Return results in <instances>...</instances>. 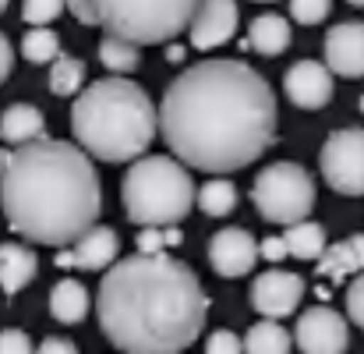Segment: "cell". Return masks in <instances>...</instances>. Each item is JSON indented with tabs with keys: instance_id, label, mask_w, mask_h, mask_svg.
I'll list each match as a JSON object with an SVG mask.
<instances>
[{
	"instance_id": "1",
	"label": "cell",
	"mask_w": 364,
	"mask_h": 354,
	"mask_svg": "<svg viewBox=\"0 0 364 354\" xmlns=\"http://www.w3.org/2000/svg\"><path fill=\"white\" fill-rule=\"evenodd\" d=\"M276 93L244 61H202L181 71L159 107L163 142L191 170L223 177L276 142Z\"/></svg>"
},
{
	"instance_id": "2",
	"label": "cell",
	"mask_w": 364,
	"mask_h": 354,
	"mask_svg": "<svg viewBox=\"0 0 364 354\" xmlns=\"http://www.w3.org/2000/svg\"><path fill=\"white\" fill-rule=\"evenodd\" d=\"M100 330L124 354H181L198 340L209 298L173 255H127L107 269L96 298Z\"/></svg>"
},
{
	"instance_id": "3",
	"label": "cell",
	"mask_w": 364,
	"mask_h": 354,
	"mask_svg": "<svg viewBox=\"0 0 364 354\" xmlns=\"http://www.w3.org/2000/svg\"><path fill=\"white\" fill-rule=\"evenodd\" d=\"M0 206L7 224L32 244H75L103 213L96 163L60 138L18 145L0 174Z\"/></svg>"
},
{
	"instance_id": "4",
	"label": "cell",
	"mask_w": 364,
	"mask_h": 354,
	"mask_svg": "<svg viewBox=\"0 0 364 354\" xmlns=\"http://www.w3.org/2000/svg\"><path fill=\"white\" fill-rule=\"evenodd\" d=\"M159 131V110L149 93L127 78H100L85 85L71 107V135L89 160L134 163Z\"/></svg>"
},
{
	"instance_id": "5",
	"label": "cell",
	"mask_w": 364,
	"mask_h": 354,
	"mask_svg": "<svg viewBox=\"0 0 364 354\" xmlns=\"http://www.w3.org/2000/svg\"><path fill=\"white\" fill-rule=\"evenodd\" d=\"M191 170L173 156H141L124 174V213L138 227H173L195 206Z\"/></svg>"
},
{
	"instance_id": "6",
	"label": "cell",
	"mask_w": 364,
	"mask_h": 354,
	"mask_svg": "<svg viewBox=\"0 0 364 354\" xmlns=\"http://www.w3.org/2000/svg\"><path fill=\"white\" fill-rule=\"evenodd\" d=\"M202 0H96L100 25L134 46H156L181 36Z\"/></svg>"
},
{
	"instance_id": "7",
	"label": "cell",
	"mask_w": 364,
	"mask_h": 354,
	"mask_svg": "<svg viewBox=\"0 0 364 354\" xmlns=\"http://www.w3.org/2000/svg\"><path fill=\"white\" fill-rule=\"evenodd\" d=\"M251 202L262 213V220L294 227V224H304L308 213L315 209V181L304 167L283 160L258 170L251 184Z\"/></svg>"
},
{
	"instance_id": "8",
	"label": "cell",
	"mask_w": 364,
	"mask_h": 354,
	"mask_svg": "<svg viewBox=\"0 0 364 354\" xmlns=\"http://www.w3.org/2000/svg\"><path fill=\"white\" fill-rule=\"evenodd\" d=\"M322 177L340 195H364V127H340L318 152Z\"/></svg>"
},
{
	"instance_id": "9",
	"label": "cell",
	"mask_w": 364,
	"mask_h": 354,
	"mask_svg": "<svg viewBox=\"0 0 364 354\" xmlns=\"http://www.w3.org/2000/svg\"><path fill=\"white\" fill-rule=\"evenodd\" d=\"M304 298V280L290 269H269L251 283V305L262 319H287Z\"/></svg>"
},
{
	"instance_id": "10",
	"label": "cell",
	"mask_w": 364,
	"mask_h": 354,
	"mask_svg": "<svg viewBox=\"0 0 364 354\" xmlns=\"http://www.w3.org/2000/svg\"><path fill=\"white\" fill-rule=\"evenodd\" d=\"M297 348L301 354H343L350 348V330H347V319L326 305L318 308H308L301 319H297Z\"/></svg>"
},
{
	"instance_id": "11",
	"label": "cell",
	"mask_w": 364,
	"mask_h": 354,
	"mask_svg": "<svg viewBox=\"0 0 364 354\" xmlns=\"http://www.w3.org/2000/svg\"><path fill=\"white\" fill-rule=\"evenodd\" d=\"M237 18H241L237 0H202L191 25H188L191 46L195 50H216V46L230 43L234 32H237Z\"/></svg>"
},
{
	"instance_id": "12",
	"label": "cell",
	"mask_w": 364,
	"mask_h": 354,
	"mask_svg": "<svg viewBox=\"0 0 364 354\" xmlns=\"http://www.w3.org/2000/svg\"><path fill=\"white\" fill-rule=\"evenodd\" d=\"M326 68L340 78H364V21H340L326 32Z\"/></svg>"
},
{
	"instance_id": "13",
	"label": "cell",
	"mask_w": 364,
	"mask_h": 354,
	"mask_svg": "<svg viewBox=\"0 0 364 354\" xmlns=\"http://www.w3.org/2000/svg\"><path fill=\"white\" fill-rule=\"evenodd\" d=\"M283 93L301 110H322L333 100V75L318 61H297L283 75Z\"/></svg>"
},
{
	"instance_id": "14",
	"label": "cell",
	"mask_w": 364,
	"mask_h": 354,
	"mask_svg": "<svg viewBox=\"0 0 364 354\" xmlns=\"http://www.w3.org/2000/svg\"><path fill=\"white\" fill-rule=\"evenodd\" d=\"M258 262V241L241 227H223L209 237V266L220 276H247Z\"/></svg>"
},
{
	"instance_id": "15",
	"label": "cell",
	"mask_w": 364,
	"mask_h": 354,
	"mask_svg": "<svg viewBox=\"0 0 364 354\" xmlns=\"http://www.w3.org/2000/svg\"><path fill=\"white\" fill-rule=\"evenodd\" d=\"M121 255V237L114 227H89L85 234L75 241L71 251L57 255V266H78V269H89V273H100V269H110Z\"/></svg>"
},
{
	"instance_id": "16",
	"label": "cell",
	"mask_w": 364,
	"mask_h": 354,
	"mask_svg": "<svg viewBox=\"0 0 364 354\" xmlns=\"http://www.w3.org/2000/svg\"><path fill=\"white\" fill-rule=\"evenodd\" d=\"M39 273V259L28 244L18 241H0V291L4 294H18L25 291Z\"/></svg>"
},
{
	"instance_id": "17",
	"label": "cell",
	"mask_w": 364,
	"mask_h": 354,
	"mask_svg": "<svg viewBox=\"0 0 364 354\" xmlns=\"http://www.w3.org/2000/svg\"><path fill=\"white\" fill-rule=\"evenodd\" d=\"M0 138H4L11 149L46 138V118H43V110L32 107V103H11V107L0 114Z\"/></svg>"
},
{
	"instance_id": "18",
	"label": "cell",
	"mask_w": 364,
	"mask_h": 354,
	"mask_svg": "<svg viewBox=\"0 0 364 354\" xmlns=\"http://www.w3.org/2000/svg\"><path fill=\"white\" fill-rule=\"evenodd\" d=\"M247 46L262 57H279L287 46H290V21L283 14H258L251 25H247Z\"/></svg>"
},
{
	"instance_id": "19",
	"label": "cell",
	"mask_w": 364,
	"mask_h": 354,
	"mask_svg": "<svg viewBox=\"0 0 364 354\" xmlns=\"http://www.w3.org/2000/svg\"><path fill=\"white\" fill-rule=\"evenodd\" d=\"M358 273H364V234H354L326 248L318 259V276L343 280V276H358Z\"/></svg>"
},
{
	"instance_id": "20",
	"label": "cell",
	"mask_w": 364,
	"mask_h": 354,
	"mask_svg": "<svg viewBox=\"0 0 364 354\" xmlns=\"http://www.w3.org/2000/svg\"><path fill=\"white\" fill-rule=\"evenodd\" d=\"M50 312L57 323H82L89 316V291L78 283V280H60L53 291H50Z\"/></svg>"
},
{
	"instance_id": "21",
	"label": "cell",
	"mask_w": 364,
	"mask_h": 354,
	"mask_svg": "<svg viewBox=\"0 0 364 354\" xmlns=\"http://www.w3.org/2000/svg\"><path fill=\"white\" fill-rule=\"evenodd\" d=\"M195 206L205 217H230L237 209V184L230 177H209L198 192H195Z\"/></svg>"
},
{
	"instance_id": "22",
	"label": "cell",
	"mask_w": 364,
	"mask_h": 354,
	"mask_svg": "<svg viewBox=\"0 0 364 354\" xmlns=\"http://www.w3.org/2000/svg\"><path fill=\"white\" fill-rule=\"evenodd\" d=\"M283 244H287V255H294V259H311V262H318V259H322V251L329 248V244H326V231H322V224H311V220L287 227Z\"/></svg>"
},
{
	"instance_id": "23",
	"label": "cell",
	"mask_w": 364,
	"mask_h": 354,
	"mask_svg": "<svg viewBox=\"0 0 364 354\" xmlns=\"http://www.w3.org/2000/svg\"><path fill=\"white\" fill-rule=\"evenodd\" d=\"M244 354H290V333L272 323V319H262L247 330L244 337Z\"/></svg>"
},
{
	"instance_id": "24",
	"label": "cell",
	"mask_w": 364,
	"mask_h": 354,
	"mask_svg": "<svg viewBox=\"0 0 364 354\" xmlns=\"http://www.w3.org/2000/svg\"><path fill=\"white\" fill-rule=\"evenodd\" d=\"M100 61H103V68H110L117 78H124L127 71H138V64H141V46H134V43H127L121 36H103V43H100Z\"/></svg>"
},
{
	"instance_id": "25",
	"label": "cell",
	"mask_w": 364,
	"mask_h": 354,
	"mask_svg": "<svg viewBox=\"0 0 364 354\" xmlns=\"http://www.w3.org/2000/svg\"><path fill=\"white\" fill-rule=\"evenodd\" d=\"M85 89V64L78 57L60 53L50 64V93L53 96H78Z\"/></svg>"
},
{
	"instance_id": "26",
	"label": "cell",
	"mask_w": 364,
	"mask_h": 354,
	"mask_svg": "<svg viewBox=\"0 0 364 354\" xmlns=\"http://www.w3.org/2000/svg\"><path fill=\"white\" fill-rule=\"evenodd\" d=\"M21 57L28 64H53L60 57V36L53 28H28L21 39Z\"/></svg>"
},
{
	"instance_id": "27",
	"label": "cell",
	"mask_w": 364,
	"mask_h": 354,
	"mask_svg": "<svg viewBox=\"0 0 364 354\" xmlns=\"http://www.w3.org/2000/svg\"><path fill=\"white\" fill-rule=\"evenodd\" d=\"M173 244H181L177 227H141L138 231V255H163Z\"/></svg>"
},
{
	"instance_id": "28",
	"label": "cell",
	"mask_w": 364,
	"mask_h": 354,
	"mask_svg": "<svg viewBox=\"0 0 364 354\" xmlns=\"http://www.w3.org/2000/svg\"><path fill=\"white\" fill-rule=\"evenodd\" d=\"M60 11H64V0H25V4H21V18H25L32 28L50 25Z\"/></svg>"
},
{
	"instance_id": "29",
	"label": "cell",
	"mask_w": 364,
	"mask_h": 354,
	"mask_svg": "<svg viewBox=\"0 0 364 354\" xmlns=\"http://www.w3.org/2000/svg\"><path fill=\"white\" fill-rule=\"evenodd\" d=\"M333 0H290V18L301 25H318L329 18Z\"/></svg>"
},
{
	"instance_id": "30",
	"label": "cell",
	"mask_w": 364,
	"mask_h": 354,
	"mask_svg": "<svg viewBox=\"0 0 364 354\" xmlns=\"http://www.w3.org/2000/svg\"><path fill=\"white\" fill-rule=\"evenodd\" d=\"M205 354H244V340L230 330H216L205 340Z\"/></svg>"
},
{
	"instance_id": "31",
	"label": "cell",
	"mask_w": 364,
	"mask_h": 354,
	"mask_svg": "<svg viewBox=\"0 0 364 354\" xmlns=\"http://www.w3.org/2000/svg\"><path fill=\"white\" fill-rule=\"evenodd\" d=\"M347 312H350V319L364 330V273H358V276L350 280V287H347Z\"/></svg>"
},
{
	"instance_id": "32",
	"label": "cell",
	"mask_w": 364,
	"mask_h": 354,
	"mask_svg": "<svg viewBox=\"0 0 364 354\" xmlns=\"http://www.w3.org/2000/svg\"><path fill=\"white\" fill-rule=\"evenodd\" d=\"M0 354H36L25 330H0Z\"/></svg>"
},
{
	"instance_id": "33",
	"label": "cell",
	"mask_w": 364,
	"mask_h": 354,
	"mask_svg": "<svg viewBox=\"0 0 364 354\" xmlns=\"http://www.w3.org/2000/svg\"><path fill=\"white\" fill-rule=\"evenodd\" d=\"M64 7L82 21V25H100V14H96V0H64Z\"/></svg>"
},
{
	"instance_id": "34",
	"label": "cell",
	"mask_w": 364,
	"mask_h": 354,
	"mask_svg": "<svg viewBox=\"0 0 364 354\" xmlns=\"http://www.w3.org/2000/svg\"><path fill=\"white\" fill-rule=\"evenodd\" d=\"M258 259H269V262L290 259V255H287V244H283V237H265V241H258Z\"/></svg>"
},
{
	"instance_id": "35",
	"label": "cell",
	"mask_w": 364,
	"mask_h": 354,
	"mask_svg": "<svg viewBox=\"0 0 364 354\" xmlns=\"http://www.w3.org/2000/svg\"><path fill=\"white\" fill-rule=\"evenodd\" d=\"M36 354H78V348L71 344V340H64V337H50V340H43Z\"/></svg>"
},
{
	"instance_id": "36",
	"label": "cell",
	"mask_w": 364,
	"mask_h": 354,
	"mask_svg": "<svg viewBox=\"0 0 364 354\" xmlns=\"http://www.w3.org/2000/svg\"><path fill=\"white\" fill-rule=\"evenodd\" d=\"M11 68H14V50H11V43H7V36L0 32V85L7 82V75H11Z\"/></svg>"
},
{
	"instance_id": "37",
	"label": "cell",
	"mask_w": 364,
	"mask_h": 354,
	"mask_svg": "<svg viewBox=\"0 0 364 354\" xmlns=\"http://www.w3.org/2000/svg\"><path fill=\"white\" fill-rule=\"evenodd\" d=\"M7 163H11V149H0V174L7 170Z\"/></svg>"
},
{
	"instance_id": "38",
	"label": "cell",
	"mask_w": 364,
	"mask_h": 354,
	"mask_svg": "<svg viewBox=\"0 0 364 354\" xmlns=\"http://www.w3.org/2000/svg\"><path fill=\"white\" fill-rule=\"evenodd\" d=\"M184 57V50L181 46H170V53H166V61H181Z\"/></svg>"
},
{
	"instance_id": "39",
	"label": "cell",
	"mask_w": 364,
	"mask_h": 354,
	"mask_svg": "<svg viewBox=\"0 0 364 354\" xmlns=\"http://www.w3.org/2000/svg\"><path fill=\"white\" fill-rule=\"evenodd\" d=\"M347 4H354V7H364V0H347Z\"/></svg>"
},
{
	"instance_id": "40",
	"label": "cell",
	"mask_w": 364,
	"mask_h": 354,
	"mask_svg": "<svg viewBox=\"0 0 364 354\" xmlns=\"http://www.w3.org/2000/svg\"><path fill=\"white\" fill-rule=\"evenodd\" d=\"M4 11H7V0H0V14H4Z\"/></svg>"
},
{
	"instance_id": "41",
	"label": "cell",
	"mask_w": 364,
	"mask_h": 354,
	"mask_svg": "<svg viewBox=\"0 0 364 354\" xmlns=\"http://www.w3.org/2000/svg\"><path fill=\"white\" fill-rule=\"evenodd\" d=\"M358 107H361V114H364V96H361V103H358Z\"/></svg>"
},
{
	"instance_id": "42",
	"label": "cell",
	"mask_w": 364,
	"mask_h": 354,
	"mask_svg": "<svg viewBox=\"0 0 364 354\" xmlns=\"http://www.w3.org/2000/svg\"><path fill=\"white\" fill-rule=\"evenodd\" d=\"M258 4H272V0H258Z\"/></svg>"
}]
</instances>
